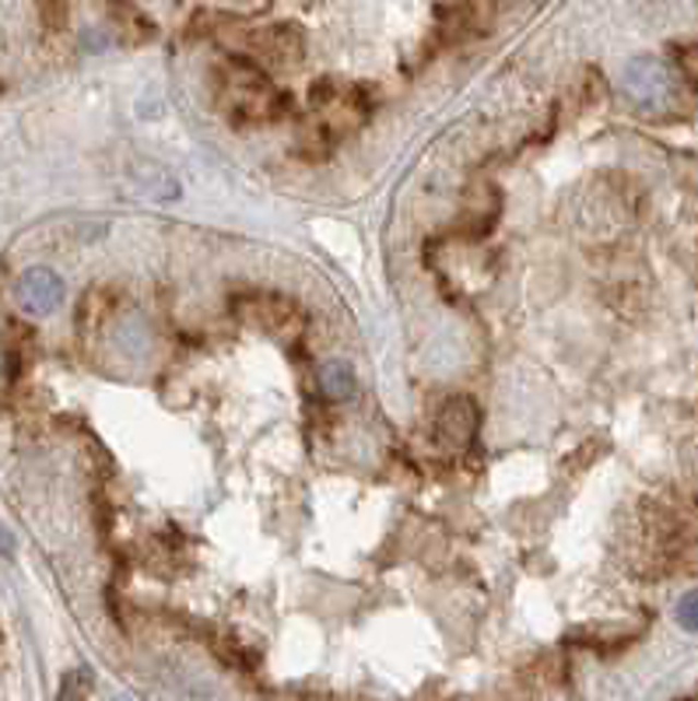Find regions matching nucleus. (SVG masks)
I'll list each match as a JSON object with an SVG mask.
<instances>
[{"label": "nucleus", "mask_w": 698, "mask_h": 701, "mask_svg": "<svg viewBox=\"0 0 698 701\" xmlns=\"http://www.w3.org/2000/svg\"><path fill=\"white\" fill-rule=\"evenodd\" d=\"M622 88L636 106H663L671 98V71L656 57L628 60L622 74Z\"/></svg>", "instance_id": "obj_1"}, {"label": "nucleus", "mask_w": 698, "mask_h": 701, "mask_svg": "<svg viewBox=\"0 0 698 701\" xmlns=\"http://www.w3.org/2000/svg\"><path fill=\"white\" fill-rule=\"evenodd\" d=\"M14 295H19V306L25 312L49 316V312L60 309L63 298H68V285H63V277L49 271V266H32V271H25L19 277Z\"/></svg>", "instance_id": "obj_2"}, {"label": "nucleus", "mask_w": 698, "mask_h": 701, "mask_svg": "<svg viewBox=\"0 0 698 701\" xmlns=\"http://www.w3.org/2000/svg\"><path fill=\"white\" fill-rule=\"evenodd\" d=\"M474 428H477V407L471 404L468 396H453L439 414L442 439H450L453 445H463V442H471Z\"/></svg>", "instance_id": "obj_3"}, {"label": "nucleus", "mask_w": 698, "mask_h": 701, "mask_svg": "<svg viewBox=\"0 0 698 701\" xmlns=\"http://www.w3.org/2000/svg\"><path fill=\"white\" fill-rule=\"evenodd\" d=\"M316 382H320V390L327 400H334V404H341V400H347L355 393L358 387V379H355V369L347 365L344 358H330L320 365V372H316Z\"/></svg>", "instance_id": "obj_4"}, {"label": "nucleus", "mask_w": 698, "mask_h": 701, "mask_svg": "<svg viewBox=\"0 0 698 701\" xmlns=\"http://www.w3.org/2000/svg\"><path fill=\"white\" fill-rule=\"evenodd\" d=\"M134 179H138V187H144L147 193H155L158 200H165V197H179V182H176V176L169 173V169H162V165H155V162H147V158H138V165H134Z\"/></svg>", "instance_id": "obj_5"}, {"label": "nucleus", "mask_w": 698, "mask_h": 701, "mask_svg": "<svg viewBox=\"0 0 698 701\" xmlns=\"http://www.w3.org/2000/svg\"><path fill=\"white\" fill-rule=\"evenodd\" d=\"M92 670L88 666H81V670H71L68 677L60 680V694H57V701H88V694H92Z\"/></svg>", "instance_id": "obj_6"}, {"label": "nucleus", "mask_w": 698, "mask_h": 701, "mask_svg": "<svg viewBox=\"0 0 698 701\" xmlns=\"http://www.w3.org/2000/svg\"><path fill=\"white\" fill-rule=\"evenodd\" d=\"M677 625L685 631H698V590L685 593L677 604Z\"/></svg>", "instance_id": "obj_7"}, {"label": "nucleus", "mask_w": 698, "mask_h": 701, "mask_svg": "<svg viewBox=\"0 0 698 701\" xmlns=\"http://www.w3.org/2000/svg\"><path fill=\"white\" fill-rule=\"evenodd\" d=\"M116 701H127V698H116Z\"/></svg>", "instance_id": "obj_8"}]
</instances>
